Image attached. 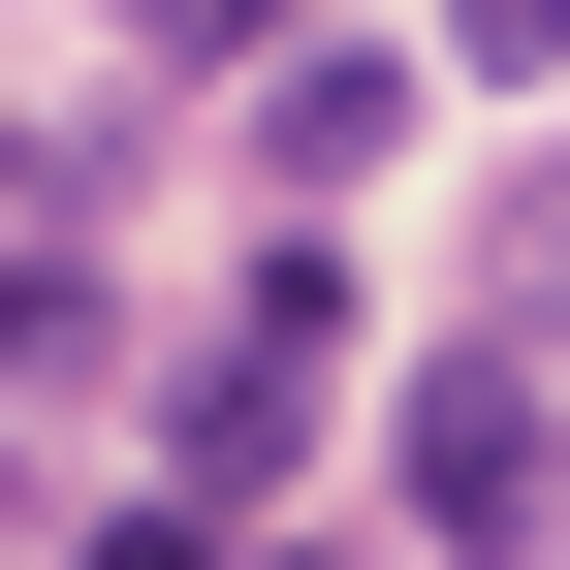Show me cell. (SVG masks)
Returning <instances> with one entry per match:
<instances>
[{"instance_id": "4", "label": "cell", "mask_w": 570, "mask_h": 570, "mask_svg": "<svg viewBox=\"0 0 570 570\" xmlns=\"http://www.w3.org/2000/svg\"><path fill=\"white\" fill-rule=\"evenodd\" d=\"M127 32H159V63H285L317 0H127Z\"/></svg>"}, {"instance_id": "2", "label": "cell", "mask_w": 570, "mask_h": 570, "mask_svg": "<svg viewBox=\"0 0 570 570\" xmlns=\"http://www.w3.org/2000/svg\"><path fill=\"white\" fill-rule=\"evenodd\" d=\"M381 127H412V63H348V32H317V63H285V96H254V159H285V190H348V159H381Z\"/></svg>"}, {"instance_id": "6", "label": "cell", "mask_w": 570, "mask_h": 570, "mask_svg": "<svg viewBox=\"0 0 570 570\" xmlns=\"http://www.w3.org/2000/svg\"><path fill=\"white\" fill-rule=\"evenodd\" d=\"M96 570H254V539H223V508H190V475H159V508H127V539H96Z\"/></svg>"}, {"instance_id": "1", "label": "cell", "mask_w": 570, "mask_h": 570, "mask_svg": "<svg viewBox=\"0 0 570 570\" xmlns=\"http://www.w3.org/2000/svg\"><path fill=\"white\" fill-rule=\"evenodd\" d=\"M412 539H444V570H539V539H570V412H539V348H444V381H412Z\"/></svg>"}, {"instance_id": "5", "label": "cell", "mask_w": 570, "mask_h": 570, "mask_svg": "<svg viewBox=\"0 0 570 570\" xmlns=\"http://www.w3.org/2000/svg\"><path fill=\"white\" fill-rule=\"evenodd\" d=\"M444 63H475V96H539V63H570V0H444Z\"/></svg>"}, {"instance_id": "3", "label": "cell", "mask_w": 570, "mask_h": 570, "mask_svg": "<svg viewBox=\"0 0 570 570\" xmlns=\"http://www.w3.org/2000/svg\"><path fill=\"white\" fill-rule=\"evenodd\" d=\"M475 285H508V317H570V159H508V223H475Z\"/></svg>"}, {"instance_id": "7", "label": "cell", "mask_w": 570, "mask_h": 570, "mask_svg": "<svg viewBox=\"0 0 570 570\" xmlns=\"http://www.w3.org/2000/svg\"><path fill=\"white\" fill-rule=\"evenodd\" d=\"M32 317H63V285H32V254H0V348H32Z\"/></svg>"}]
</instances>
